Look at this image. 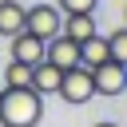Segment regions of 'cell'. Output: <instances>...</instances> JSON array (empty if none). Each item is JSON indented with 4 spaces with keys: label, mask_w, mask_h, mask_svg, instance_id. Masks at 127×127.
I'll return each instance as SVG.
<instances>
[{
    "label": "cell",
    "mask_w": 127,
    "mask_h": 127,
    "mask_svg": "<svg viewBox=\"0 0 127 127\" xmlns=\"http://www.w3.org/2000/svg\"><path fill=\"white\" fill-rule=\"evenodd\" d=\"M44 119V95L28 87H0V127H36Z\"/></svg>",
    "instance_id": "obj_1"
},
{
    "label": "cell",
    "mask_w": 127,
    "mask_h": 127,
    "mask_svg": "<svg viewBox=\"0 0 127 127\" xmlns=\"http://www.w3.org/2000/svg\"><path fill=\"white\" fill-rule=\"evenodd\" d=\"M56 95H64L67 103H87V99H95L91 67H83V64H75V67H64V75H60V87H56Z\"/></svg>",
    "instance_id": "obj_2"
},
{
    "label": "cell",
    "mask_w": 127,
    "mask_h": 127,
    "mask_svg": "<svg viewBox=\"0 0 127 127\" xmlns=\"http://www.w3.org/2000/svg\"><path fill=\"white\" fill-rule=\"evenodd\" d=\"M60 20H64V12H60V8H52V4L24 8V32H32V36H40V40L60 36Z\"/></svg>",
    "instance_id": "obj_3"
},
{
    "label": "cell",
    "mask_w": 127,
    "mask_h": 127,
    "mask_svg": "<svg viewBox=\"0 0 127 127\" xmlns=\"http://www.w3.org/2000/svg\"><path fill=\"white\" fill-rule=\"evenodd\" d=\"M91 83H95V95H123V87H127V71H123V64L119 60H103V64H95L91 67Z\"/></svg>",
    "instance_id": "obj_4"
},
{
    "label": "cell",
    "mask_w": 127,
    "mask_h": 127,
    "mask_svg": "<svg viewBox=\"0 0 127 127\" xmlns=\"http://www.w3.org/2000/svg\"><path fill=\"white\" fill-rule=\"evenodd\" d=\"M44 60L48 64H56V67H75L79 64V44L71 40V36H52V40H44Z\"/></svg>",
    "instance_id": "obj_5"
},
{
    "label": "cell",
    "mask_w": 127,
    "mask_h": 127,
    "mask_svg": "<svg viewBox=\"0 0 127 127\" xmlns=\"http://www.w3.org/2000/svg\"><path fill=\"white\" fill-rule=\"evenodd\" d=\"M12 60H20V64H28V67L40 64V60H44V40L20 28V32L12 36Z\"/></svg>",
    "instance_id": "obj_6"
},
{
    "label": "cell",
    "mask_w": 127,
    "mask_h": 127,
    "mask_svg": "<svg viewBox=\"0 0 127 127\" xmlns=\"http://www.w3.org/2000/svg\"><path fill=\"white\" fill-rule=\"evenodd\" d=\"M60 32H64V36H71V40L79 44V40H87V36H91V32H99V28H95V16H91V12H64Z\"/></svg>",
    "instance_id": "obj_7"
},
{
    "label": "cell",
    "mask_w": 127,
    "mask_h": 127,
    "mask_svg": "<svg viewBox=\"0 0 127 127\" xmlns=\"http://www.w3.org/2000/svg\"><path fill=\"white\" fill-rule=\"evenodd\" d=\"M60 75H64V67H56V64H48V60L32 64V87H36L40 95H56V87H60Z\"/></svg>",
    "instance_id": "obj_8"
},
{
    "label": "cell",
    "mask_w": 127,
    "mask_h": 127,
    "mask_svg": "<svg viewBox=\"0 0 127 127\" xmlns=\"http://www.w3.org/2000/svg\"><path fill=\"white\" fill-rule=\"evenodd\" d=\"M103 60H111V56H107V36L91 32L87 40H79V64H83V67H95V64H103Z\"/></svg>",
    "instance_id": "obj_9"
},
{
    "label": "cell",
    "mask_w": 127,
    "mask_h": 127,
    "mask_svg": "<svg viewBox=\"0 0 127 127\" xmlns=\"http://www.w3.org/2000/svg\"><path fill=\"white\" fill-rule=\"evenodd\" d=\"M20 28H24V4L0 0V36H16Z\"/></svg>",
    "instance_id": "obj_10"
},
{
    "label": "cell",
    "mask_w": 127,
    "mask_h": 127,
    "mask_svg": "<svg viewBox=\"0 0 127 127\" xmlns=\"http://www.w3.org/2000/svg\"><path fill=\"white\" fill-rule=\"evenodd\" d=\"M28 83H32V67L20 64V60H8V67H4V87H28Z\"/></svg>",
    "instance_id": "obj_11"
},
{
    "label": "cell",
    "mask_w": 127,
    "mask_h": 127,
    "mask_svg": "<svg viewBox=\"0 0 127 127\" xmlns=\"http://www.w3.org/2000/svg\"><path fill=\"white\" fill-rule=\"evenodd\" d=\"M107 56L119 60V64H127V32H123V28H115V32L107 36Z\"/></svg>",
    "instance_id": "obj_12"
},
{
    "label": "cell",
    "mask_w": 127,
    "mask_h": 127,
    "mask_svg": "<svg viewBox=\"0 0 127 127\" xmlns=\"http://www.w3.org/2000/svg\"><path fill=\"white\" fill-rule=\"evenodd\" d=\"M56 4H60V12H95L99 0H56Z\"/></svg>",
    "instance_id": "obj_13"
},
{
    "label": "cell",
    "mask_w": 127,
    "mask_h": 127,
    "mask_svg": "<svg viewBox=\"0 0 127 127\" xmlns=\"http://www.w3.org/2000/svg\"><path fill=\"white\" fill-rule=\"evenodd\" d=\"M91 127H119V123H91Z\"/></svg>",
    "instance_id": "obj_14"
}]
</instances>
